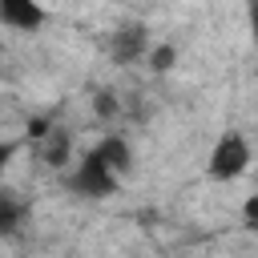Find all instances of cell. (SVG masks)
<instances>
[{"label": "cell", "instance_id": "1", "mask_svg": "<svg viewBox=\"0 0 258 258\" xmlns=\"http://www.w3.org/2000/svg\"><path fill=\"white\" fill-rule=\"evenodd\" d=\"M60 185L69 189V194H77V198H113L117 189H121V173H113L101 157H97V149H89V153H81V161H73V169L60 177Z\"/></svg>", "mask_w": 258, "mask_h": 258}, {"label": "cell", "instance_id": "2", "mask_svg": "<svg viewBox=\"0 0 258 258\" xmlns=\"http://www.w3.org/2000/svg\"><path fill=\"white\" fill-rule=\"evenodd\" d=\"M250 161H254L250 137L238 133V129H226V133L214 141L210 157H206V173H210L214 181H234V177H242V173L250 169Z\"/></svg>", "mask_w": 258, "mask_h": 258}, {"label": "cell", "instance_id": "3", "mask_svg": "<svg viewBox=\"0 0 258 258\" xmlns=\"http://www.w3.org/2000/svg\"><path fill=\"white\" fill-rule=\"evenodd\" d=\"M149 32H145V24H121V28H113L109 32V56H113V64H137L141 56H149Z\"/></svg>", "mask_w": 258, "mask_h": 258}, {"label": "cell", "instance_id": "4", "mask_svg": "<svg viewBox=\"0 0 258 258\" xmlns=\"http://www.w3.org/2000/svg\"><path fill=\"white\" fill-rule=\"evenodd\" d=\"M0 24L8 32H20V36H32L48 24V12L40 0H0Z\"/></svg>", "mask_w": 258, "mask_h": 258}, {"label": "cell", "instance_id": "5", "mask_svg": "<svg viewBox=\"0 0 258 258\" xmlns=\"http://www.w3.org/2000/svg\"><path fill=\"white\" fill-rule=\"evenodd\" d=\"M40 157H44L48 165H56V169H60V165L69 161V133L52 125V129L40 137Z\"/></svg>", "mask_w": 258, "mask_h": 258}, {"label": "cell", "instance_id": "6", "mask_svg": "<svg viewBox=\"0 0 258 258\" xmlns=\"http://www.w3.org/2000/svg\"><path fill=\"white\" fill-rule=\"evenodd\" d=\"M24 202L20 198H12V194H4L0 189V234H8V230H16L20 222H24Z\"/></svg>", "mask_w": 258, "mask_h": 258}, {"label": "cell", "instance_id": "7", "mask_svg": "<svg viewBox=\"0 0 258 258\" xmlns=\"http://www.w3.org/2000/svg\"><path fill=\"white\" fill-rule=\"evenodd\" d=\"M173 56H177V52H173V44H153V48H149V64H153L157 73L173 69Z\"/></svg>", "mask_w": 258, "mask_h": 258}, {"label": "cell", "instance_id": "8", "mask_svg": "<svg viewBox=\"0 0 258 258\" xmlns=\"http://www.w3.org/2000/svg\"><path fill=\"white\" fill-rule=\"evenodd\" d=\"M20 145L24 141H16V137H8V141H0V181H4V169H8V161L20 153Z\"/></svg>", "mask_w": 258, "mask_h": 258}, {"label": "cell", "instance_id": "9", "mask_svg": "<svg viewBox=\"0 0 258 258\" xmlns=\"http://www.w3.org/2000/svg\"><path fill=\"white\" fill-rule=\"evenodd\" d=\"M246 20H250V36H254V44H258V0H250V8H246Z\"/></svg>", "mask_w": 258, "mask_h": 258}, {"label": "cell", "instance_id": "10", "mask_svg": "<svg viewBox=\"0 0 258 258\" xmlns=\"http://www.w3.org/2000/svg\"><path fill=\"white\" fill-rule=\"evenodd\" d=\"M246 226L258 234V198H254V202H246Z\"/></svg>", "mask_w": 258, "mask_h": 258}]
</instances>
